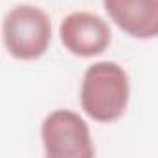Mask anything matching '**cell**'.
<instances>
[{
    "instance_id": "cell-1",
    "label": "cell",
    "mask_w": 158,
    "mask_h": 158,
    "mask_svg": "<svg viewBox=\"0 0 158 158\" xmlns=\"http://www.w3.org/2000/svg\"><path fill=\"white\" fill-rule=\"evenodd\" d=\"M131 99V81L127 70L116 61H96L81 79L79 103L83 112L98 123L118 121Z\"/></svg>"
},
{
    "instance_id": "cell-2",
    "label": "cell",
    "mask_w": 158,
    "mask_h": 158,
    "mask_svg": "<svg viewBox=\"0 0 158 158\" xmlns=\"http://www.w3.org/2000/svg\"><path fill=\"white\" fill-rule=\"evenodd\" d=\"M2 44L17 61H37L52 44V19L35 4H17L2 19Z\"/></svg>"
},
{
    "instance_id": "cell-3",
    "label": "cell",
    "mask_w": 158,
    "mask_h": 158,
    "mask_svg": "<svg viewBox=\"0 0 158 158\" xmlns=\"http://www.w3.org/2000/svg\"><path fill=\"white\" fill-rule=\"evenodd\" d=\"M44 158H96V145L85 118L70 109H55L40 123Z\"/></svg>"
},
{
    "instance_id": "cell-4",
    "label": "cell",
    "mask_w": 158,
    "mask_h": 158,
    "mask_svg": "<svg viewBox=\"0 0 158 158\" xmlns=\"http://www.w3.org/2000/svg\"><path fill=\"white\" fill-rule=\"evenodd\" d=\"M59 40L64 50L81 59L101 55L112 42L110 24L94 11H72L59 22Z\"/></svg>"
},
{
    "instance_id": "cell-5",
    "label": "cell",
    "mask_w": 158,
    "mask_h": 158,
    "mask_svg": "<svg viewBox=\"0 0 158 158\" xmlns=\"http://www.w3.org/2000/svg\"><path fill=\"white\" fill-rule=\"evenodd\" d=\"M110 22L132 39L158 37V0H103Z\"/></svg>"
}]
</instances>
